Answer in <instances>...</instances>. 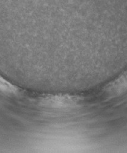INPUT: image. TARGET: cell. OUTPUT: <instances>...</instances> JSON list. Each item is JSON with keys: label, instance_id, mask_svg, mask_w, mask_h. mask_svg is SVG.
Masks as SVG:
<instances>
[{"label": "cell", "instance_id": "obj_1", "mask_svg": "<svg viewBox=\"0 0 127 153\" xmlns=\"http://www.w3.org/2000/svg\"><path fill=\"white\" fill-rule=\"evenodd\" d=\"M113 92L116 94H120L127 91V75L123 76L113 85Z\"/></svg>", "mask_w": 127, "mask_h": 153}]
</instances>
